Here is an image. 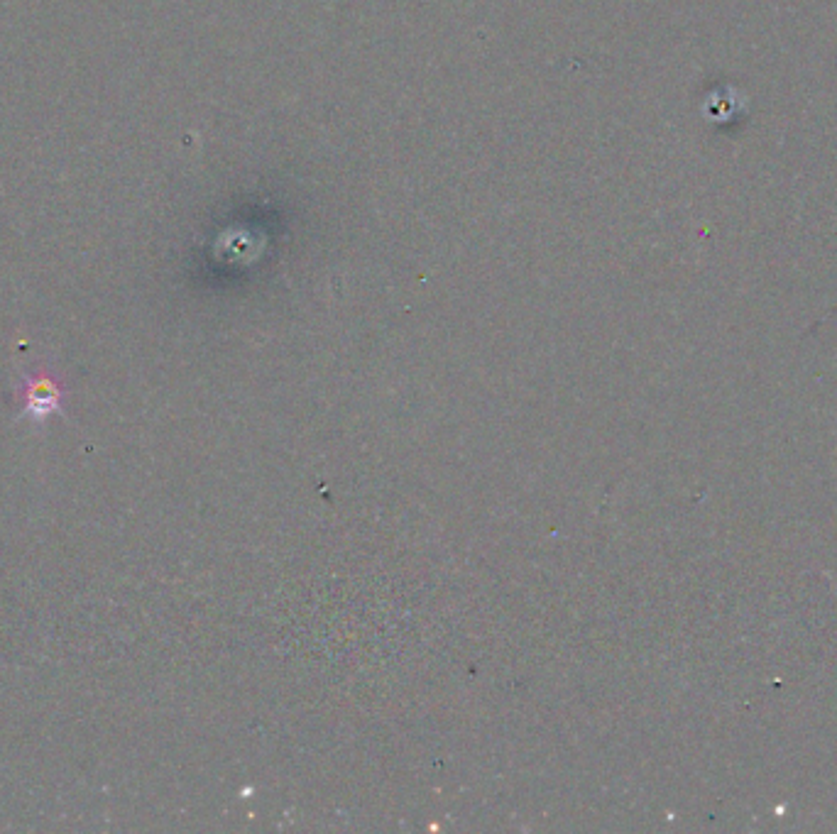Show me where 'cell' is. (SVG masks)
Segmentation results:
<instances>
[{
  "mask_svg": "<svg viewBox=\"0 0 837 834\" xmlns=\"http://www.w3.org/2000/svg\"><path fill=\"white\" fill-rule=\"evenodd\" d=\"M62 402V389L45 375L32 377L25 384V414L32 419H45L47 414L59 409Z\"/></svg>",
  "mask_w": 837,
  "mask_h": 834,
  "instance_id": "cell-1",
  "label": "cell"
}]
</instances>
